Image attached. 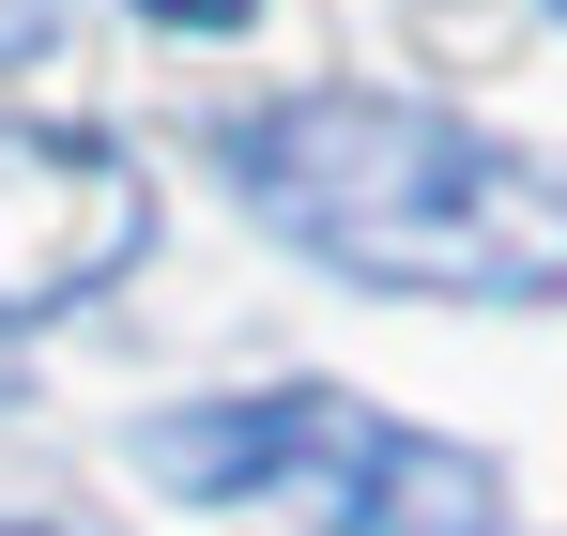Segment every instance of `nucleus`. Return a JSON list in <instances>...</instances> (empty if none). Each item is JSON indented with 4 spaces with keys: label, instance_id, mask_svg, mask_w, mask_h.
<instances>
[{
    "label": "nucleus",
    "instance_id": "f257e3e1",
    "mask_svg": "<svg viewBox=\"0 0 567 536\" xmlns=\"http://www.w3.org/2000/svg\"><path fill=\"white\" fill-rule=\"evenodd\" d=\"M246 215L369 291H567V169L491 154L445 107L399 92H291L230 138Z\"/></svg>",
    "mask_w": 567,
    "mask_h": 536
},
{
    "label": "nucleus",
    "instance_id": "f03ea898",
    "mask_svg": "<svg viewBox=\"0 0 567 536\" xmlns=\"http://www.w3.org/2000/svg\"><path fill=\"white\" fill-rule=\"evenodd\" d=\"M138 460L199 491V506H307L338 536H491V460L430 445L338 383H277V399H199V414H154Z\"/></svg>",
    "mask_w": 567,
    "mask_h": 536
},
{
    "label": "nucleus",
    "instance_id": "7ed1b4c3",
    "mask_svg": "<svg viewBox=\"0 0 567 536\" xmlns=\"http://www.w3.org/2000/svg\"><path fill=\"white\" fill-rule=\"evenodd\" d=\"M154 184L123 169L107 138H16L0 123V322H47L138 261Z\"/></svg>",
    "mask_w": 567,
    "mask_h": 536
},
{
    "label": "nucleus",
    "instance_id": "20e7f679",
    "mask_svg": "<svg viewBox=\"0 0 567 536\" xmlns=\"http://www.w3.org/2000/svg\"><path fill=\"white\" fill-rule=\"evenodd\" d=\"M138 16H169V31H246V0H138Z\"/></svg>",
    "mask_w": 567,
    "mask_h": 536
},
{
    "label": "nucleus",
    "instance_id": "39448f33",
    "mask_svg": "<svg viewBox=\"0 0 567 536\" xmlns=\"http://www.w3.org/2000/svg\"><path fill=\"white\" fill-rule=\"evenodd\" d=\"M16 536H62V522H16Z\"/></svg>",
    "mask_w": 567,
    "mask_h": 536
}]
</instances>
